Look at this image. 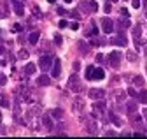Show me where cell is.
<instances>
[{
	"label": "cell",
	"instance_id": "45",
	"mask_svg": "<svg viewBox=\"0 0 147 139\" xmlns=\"http://www.w3.org/2000/svg\"><path fill=\"white\" fill-rule=\"evenodd\" d=\"M105 136H109V137H112V136H116V132H114V130H107V132H105Z\"/></svg>",
	"mask_w": 147,
	"mask_h": 139
},
{
	"label": "cell",
	"instance_id": "47",
	"mask_svg": "<svg viewBox=\"0 0 147 139\" xmlns=\"http://www.w3.org/2000/svg\"><path fill=\"white\" fill-rule=\"evenodd\" d=\"M121 14H123V16H126V18H128V9H126V7H124V9H121Z\"/></svg>",
	"mask_w": 147,
	"mask_h": 139
},
{
	"label": "cell",
	"instance_id": "26",
	"mask_svg": "<svg viewBox=\"0 0 147 139\" xmlns=\"http://www.w3.org/2000/svg\"><path fill=\"white\" fill-rule=\"evenodd\" d=\"M138 102L147 104V90H142V92L138 93Z\"/></svg>",
	"mask_w": 147,
	"mask_h": 139
},
{
	"label": "cell",
	"instance_id": "31",
	"mask_svg": "<svg viewBox=\"0 0 147 139\" xmlns=\"http://www.w3.org/2000/svg\"><path fill=\"white\" fill-rule=\"evenodd\" d=\"M114 99H117V100H123V99H124V92H121V90L114 92Z\"/></svg>",
	"mask_w": 147,
	"mask_h": 139
},
{
	"label": "cell",
	"instance_id": "24",
	"mask_svg": "<svg viewBox=\"0 0 147 139\" xmlns=\"http://www.w3.org/2000/svg\"><path fill=\"white\" fill-rule=\"evenodd\" d=\"M131 83H133L135 86H138V88H140V86H144V78H142V76H135V78L131 79Z\"/></svg>",
	"mask_w": 147,
	"mask_h": 139
},
{
	"label": "cell",
	"instance_id": "11",
	"mask_svg": "<svg viewBox=\"0 0 147 139\" xmlns=\"http://www.w3.org/2000/svg\"><path fill=\"white\" fill-rule=\"evenodd\" d=\"M110 44H116V46H126L128 41H126V37H124V33H117L116 37L110 39Z\"/></svg>",
	"mask_w": 147,
	"mask_h": 139
},
{
	"label": "cell",
	"instance_id": "16",
	"mask_svg": "<svg viewBox=\"0 0 147 139\" xmlns=\"http://www.w3.org/2000/svg\"><path fill=\"white\" fill-rule=\"evenodd\" d=\"M49 83H51V78L46 76V74H42V76L37 78V84H39V86H47Z\"/></svg>",
	"mask_w": 147,
	"mask_h": 139
},
{
	"label": "cell",
	"instance_id": "5",
	"mask_svg": "<svg viewBox=\"0 0 147 139\" xmlns=\"http://www.w3.org/2000/svg\"><path fill=\"white\" fill-rule=\"evenodd\" d=\"M121 58H123V55L119 53V51H112V53L109 55V63H110V67H112V69H117L119 63H121Z\"/></svg>",
	"mask_w": 147,
	"mask_h": 139
},
{
	"label": "cell",
	"instance_id": "55",
	"mask_svg": "<svg viewBox=\"0 0 147 139\" xmlns=\"http://www.w3.org/2000/svg\"><path fill=\"white\" fill-rule=\"evenodd\" d=\"M0 121H2V114H0Z\"/></svg>",
	"mask_w": 147,
	"mask_h": 139
},
{
	"label": "cell",
	"instance_id": "14",
	"mask_svg": "<svg viewBox=\"0 0 147 139\" xmlns=\"http://www.w3.org/2000/svg\"><path fill=\"white\" fill-rule=\"evenodd\" d=\"M140 30H142V27H140V25H135V28H133V39H135L137 49L142 48V44H140Z\"/></svg>",
	"mask_w": 147,
	"mask_h": 139
},
{
	"label": "cell",
	"instance_id": "28",
	"mask_svg": "<svg viewBox=\"0 0 147 139\" xmlns=\"http://www.w3.org/2000/svg\"><path fill=\"white\" fill-rule=\"evenodd\" d=\"M93 65H88L86 67V79H93Z\"/></svg>",
	"mask_w": 147,
	"mask_h": 139
},
{
	"label": "cell",
	"instance_id": "6",
	"mask_svg": "<svg viewBox=\"0 0 147 139\" xmlns=\"http://www.w3.org/2000/svg\"><path fill=\"white\" fill-rule=\"evenodd\" d=\"M84 106H86V100L82 97H76L72 102V111L74 113H82L84 111Z\"/></svg>",
	"mask_w": 147,
	"mask_h": 139
},
{
	"label": "cell",
	"instance_id": "22",
	"mask_svg": "<svg viewBox=\"0 0 147 139\" xmlns=\"http://www.w3.org/2000/svg\"><path fill=\"white\" fill-rule=\"evenodd\" d=\"M51 116H53L54 120H61V116H63V111L56 108V109H53V111H51Z\"/></svg>",
	"mask_w": 147,
	"mask_h": 139
},
{
	"label": "cell",
	"instance_id": "39",
	"mask_svg": "<svg viewBox=\"0 0 147 139\" xmlns=\"http://www.w3.org/2000/svg\"><path fill=\"white\" fill-rule=\"evenodd\" d=\"M131 7L133 9H138L140 7V0H131Z\"/></svg>",
	"mask_w": 147,
	"mask_h": 139
},
{
	"label": "cell",
	"instance_id": "10",
	"mask_svg": "<svg viewBox=\"0 0 147 139\" xmlns=\"http://www.w3.org/2000/svg\"><path fill=\"white\" fill-rule=\"evenodd\" d=\"M60 74H61V63H60V58H54L53 67H51V76H53V78H58Z\"/></svg>",
	"mask_w": 147,
	"mask_h": 139
},
{
	"label": "cell",
	"instance_id": "9",
	"mask_svg": "<svg viewBox=\"0 0 147 139\" xmlns=\"http://www.w3.org/2000/svg\"><path fill=\"white\" fill-rule=\"evenodd\" d=\"M114 28H116V25H114V21L110 20V18H103V20H102V30H103L105 33H112Z\"/></svg>",
	"mask_w": 147,
	"mask_h": 139
},
{
	"label": "cell",
	"instance_id": "49",
	"mask_svg": "<svg viewBox=\"0 0 147 139\" xmlns=\"http://www.w3.org/2000/svg\"><path fill=\"white\" fill-rule=\"evenodd\" d=\"M58 14H65V9L63 7H58Z\"/></svg>",
	"mask_w": 147,
	"mask_h": 139
},
{
	"label": "cell",
	"instance_id": "43",
	"mask_svg": "<svg viewBox=\"0 0 147 139\" xmlns=\"http://www.w3.org/2000/svg\"><path fill=\"white\" fill-rule=\"evenodd\" d=\"M70 14H72V16H74V18H76V20H79V18H81V16H79V12H77V11H72Z\"/></svg>",
	"mask_w": 147,
	"mask_h": 139
},
{
	"label": "cell",
	"instance_id": "2",
	"mask_svg": "<svg viewBox=\"0 0 147 139\" xmlns=\"http://www.w3.org/2000/svg\"><path fill=\"white\" fill-rule=\"evenodd\" d=\"M82 121H84V129H86V132H88V134L95 136V134L98 132V125H96V121H95L93 118H91V116L82 118Z\"/></svg>",
	"mask_w": 147,
	"mask_h": 139
},
{
	"label": "cell",
	"instance_id": "23",
	"mask_svg": "<svg viewBox=\"0 0 147 139\" xmlns=\"http://www.w3.org/2000/svg\"><path fill=\"white\" fill-rule=\"evenodd\" d=\"M137 108H138V104H137V102H128V104H126L128 113H135V111H137Z\"/></svg>",
	"mask_w": 147,
	"mask_h": 139
},
{
	"label": "cell",
	"instance_id": "3",
	"mask_svg": "<svg viewBox=\"0 0 147 139\" xmlns=\"http://www.w3.org/2000/svg\"><path fill=\"white\" fill-rule=\"evenodd\" d=\"M53 62H54V58H53V57L42 55V57H40V60H39V67L42 69L44 72H47V71H51V67H53Z\"/></svg>",
	"mask_w": 147,
	"mask_h": 139
},
{
	"label": "cell",
	"instance_id": "42",
	"mask_svg": "<svg viewBox=\"0 0 147 139\" xmlns=\"http://www.w3.org/2000/svg\"><path fill=\"white\" fill-rule=\"evenodd\" d=\"M70 28H72V30H79V23H77V21H76V23H70Z\"/></svg>",
	"mask_w": 147,
	"mask_h": 139
},
{
	"label": "cell",
	"instance_id": "17",
	"mask_svg": "<svg viewBox=\"0 0 147 139\" xmlns=\"http://www.w3.org/2000/svg\"><path fill=\"white\" fill-rule=\"evenodd\" d=\"M35 71H37V67H35V63H26L25 65V76H33L35 74Z\"/></svg>",
	"mask_w": 147,
	"mask_h": 139
},
{
	"label": "cell",
	"instance_id": "50",
	"mask_svg": "<svg viewBox=\"0 0 147 139\" xmlns=\"http://www.w3.org/2000/svg\"><path fill=\"white\" fill-rule=\"evenodd\" d=\"M144 9H145V16H147V0H144Z\"/></svg>",
	"mask_w": 147,
	"mask_h": 139
},
{
	"label": "cell",
	"instance_id": "40",
	"mask_svg": "<svg viewBox=\"0 0 147 139\" xmlns=\"http://www.w3.org/2000/svg\"><path fill=\"white\" fill-rule=\"evenodd\" d=\"M0 18H7V9H0Z\"/></svg>",
	"mask_w": 147,
	"mask_h": 139
},
{
	"label": "cell",
	"instance_id": "19",
	"mask_svg": "<svg viewBox=\"0 0 147 139\" xmlns=\"http://www.w3.org/2000/svg\"><path fill=\"white\" fill-rule=\"evenodd\" d=\"M39 39H40V33L39 32H32L30 35H28V42L30 44H37V42H39Z\"/></svg>",
	"mask_w": 147,
	"mask_h": 139
},
{
	"label": "cell",
	"instance_id": "25",
	"mask_svg": "<svg viewBox=\"0 0 147 139\" xmlns=\"http://www.w3.org/2000/svg\"><path fill=\"white\" fill-rule=\"evenodd\" d=\"M0 106H2V108H9L11 106V102L7 100V97L2 95V93H0Z\"/></svg>",
	"mask_w": 147,
	"mask_h": 139
},
{
	"label": "cell",
	"instance_id": "7",
	"mask_svg": "<svg viewBox=\"0 0 147 139\" xmlns=\"http://www.w3.org/2000/svg\"><path fill=\"white\" fill-rule=\"evenodd\" d=\"M105 106H107V104H105L102 99H98V100L93 104V116H102V114H105Z\"/></svg>",
	"mask_w": 147,
	"mask_h": 139
},
{
	"label": "cell",
	"instance_id": "35",
	"mask_svg": "<svg viewBox=\"0 0 147 139\" xmlns=\"http://www.w3.org/2000/svg\"><path fill=\"white\" fill-rule=\"evenodd\" d=\"M103 11H105V12H107V14H109V12H110V11H112V4H110V0H109V2H107V4H105V5H103Z\"/></svg>",
	"mask_w": 147,
	"mask_h": 139
},
{
	"label": "cell",
	"instance_id": "48",
	"mask_svg": "<svg viewBox=\"0 0 147 139\" xmlns=\"http://www.w3.org/2000/svg\"><path fill=\"white\" fill-rule=\"evenodd\" d=\"M4 53H5V48H4L2 44H0V55H4Z\"/></svg>",
	"mask_w": 147,
	"mask_h": 139
},
{
	"label": "cell",
	"instance_id": "44",
	"mask_svg": "<svg viewBox=\"0 0 147 139\" xmlns=\"http://www.w3.org/2000/svg\"><path fill=\"white\" fill-rule=\"evenodd\" d=\"M65 27H68V23H67L65 20H61V21H60V28H65Z\"/></svg>",
	"mask_w": 147,
	"mask_h": 139
},
{
	"label": "cell",
	"instance_id": "30",
	"mask_svg": "<svg viewBox=\"0 0 147 139\" xmlns=\"http://www.w3.org/2000/svg\"><path fill=\"white\" fill-rule=\"evenodd\" d=\"M126 58H128V62H137V53H135V51H128Z\"/></svg>",
	"mask_w": 147,
	"mask_h": 139
},
{
	"label": "cell",
	"instance_id": "41",
	"mask_svg": "<svg viewBox=\"0 0 147 139\" xmlns=\"http://www.w3.org/2000/svg\"><path fill=\"white\" fill-rule=\"evenodd\" d=\"M103 58H105V57H103V55H102V53H98V55H96V58H95V60H96V62H98V63H102V62H103Z\"/></svg>",
	"mask_w": 147,
	"mask_h": 139
},
{
	"label": "cell",
	"instance_id": "53",
	"mask_svg": "<svg viewBox=\"0 0 147 139\" xmlns=\"http://www.w3.org/2000/svg\"><path fill=\"white\" fill-rule=\"evenodd\" d=\"M0 39H2V30H0Z\"/></svg>",
	"mask_w": 147,
	"mask_h": 139
},
{
	"label": "cell",
	"instance_id": "51",
	"mask_svg": "<svg viewBox=\"0 0 147 139\" xmlns=\"http://www.w3.org/2000/svg\"><path fill=\"white\" fill-rule=\"evenodd\" d=\"M47 2H49V4H56V0H47Z\"/></svg>",
	"mask_w": 147,
	"mask_h": 139
},
{
	"label": "cell",
	"instance_id": "34",
	"mask_svg": "<svg viewBox=\"0 0 147 139\" xmlns=\"http://www.w3.org/2000/svg\"><path fill=\"white\" fill-rule=\"evenodd\" d=\"M12 32H14V33H20V32H23V27L16 23V25H12Z\"/></svg>",
	"mask_w": 147,
	"mask_h": 139
},
{
	"label": "cell",
	"instance_id": "21",
	"mask_svg": "<svg viewBox=\"0 0 147 139\" xmlns=\"http://www.w3.org/2000/svg\"><path fill=\"white\" fill-rule=\"evenodd\" d=\"M130 120L133 121L135 125H138L140 121H142V116H140V114H137V111H135V113H130Z\"/></svg>",
	"mask_w": 147,
	"mask_h": 139
},
{
	"label": "cell",
	"instance_id": "33",
	"mask_svg": "<svg viewBox=\"0 0 147 139\" xmlns=\"http://www.w3.org/2000/svg\"><path fill=\"white\" fill-rule=\"evenodd\" d=\"M32 11H33V14L37 16V18H42V12H40V9L37 7V5H33V7H32Z\"/></svg>",
	"mask_w": 147,
	"mask_h": 139
},
{
	"label": "cell",
	"instance_id": "15",
	"mask_svg": "<svg viewBox=\"0 0 147 139\" xmlns=\"http://www.w3.org/2000/svg\"><path fill=\"white\" fill-rule=\"evenodd\" d=\"M40 121H42V125H44L46 130H51V129H53V116H51V114H44Z\"/></svg>",
	"mask_w": 147,
	"mask_h": 139
},
{
	"label": "cell",
	"instance_id": "54",
	"mask_svg": "<svg viewBox=\"0 0 147 139\" xmlns=\"http://www.w3.org/2000/svg\"><path fill=\"white\" fill-rule=\"evenodd\" d=\"M110 2H117V0H110Z\"/></svg>",
	"mask_w": 147,
	"mask_h": 139
},
{
	"label": "cell",
	"instance_id": "46",
	"mask_svg": "<svg viewBox=\"0 0 147 139\" xmlns=\"http://www.w3.org/2000/svg\"><path fill=\"white\" fill-rule=\"evenodd\" d=\"M79 67H81L79 62H74V71H79Z\"/></svg>",
	"mask_w": 147,
	"mask_h": 139
},
{
	"label": "cell",
	"instance_id": "4",
	"mask_svg": "<svg viewBox=\"0 0 147 139\" xmlns=\"http://www.w3.org/2000/svg\"><path fill=\"white\" fill-rule=\"evenodd\" d=\"M79 9L84 11V12H96L98 11V4L93 2V0H89V2H79Z\"/></svg>",
	"mask_w": 147,
	"mask_h": 139
},
{
	"label": "cell",
	"instance_id": "37",
	"mask_svg": "<svg viewBox=\"0 0 147 139\" xmlns=\"http://www.w3.org/2000/svg\"><path fill=\"white\" fill-rule=\"evenodd\" d=\"M5 83H7V76L0 72V84H5Z\"/></svg>",
	"mask_w": 147,
	"mask_h": 139
},
{
	"label": "cell",
	"instance_id": "13",
	"mask_svg": "<svg viewBox=\"0 0 147 139\" xmlns=\"http://www.w3.org/2000/svg\"><path fill=\"white\" fill-rule=\"evenodd\" d=\"M39 114H40V106H37V104H33V106H30V109H28V113H26V116H28L30 120L37 118Z\"/></svg>",
	"mask_w": 147,
	"mask_h": 139
},
{
	"label": "cell",
	"instance_id": "20",
	"mask_svg": "<svg viewBox=\"0 0 147 139\" xmlns=\"http://www.w3.org/2000/svg\"><path fill=\"white\" fill-rule=\"evenodd\" d=\"M109 120H110V121H112V123H116L117 127H121V123H123V121L119 120V116H116L114 113H109Z\"/></svg>",
	"mask_w": 147,
	"mask_h": 139
},
{
	"label": "cell",
	"instance_id": "36",
	"mask_svg": "<svg viewBox=\"0 0 147 139\" xmlns=\"http://www.w3.org/2000/svg\"><path fill=\"white\" fill-rule=\"evenodd\" d=\"M79 49H81V51H82V53H86V51H88V49H89V48H88V46H86V42H82V41H81V42H79Z\"/></svg>",
	"mask_w": 147,
	"mask_h": 139
},
{
	"label": "cell",
	"instance_id": "1",
	"mask_svg": "<svg viewBox=\"0 0 147 139\" xmlns=\"http://www.w3.org/2000/svg\"><path fill=\"white\" fill-rule=\"evenodd\" d=\"M68 88H70L72 92H76V93H81V92L84 90V86H82V83H81L77 72H74V74L68 78Z\"/></svg>",
	"mask_w": 147,
	"mask_h": 139
},
{
	"label": "cell",
	"instance_id": "18",
	"mask_svg": "<svg viewBox=\"0 0 147 139\" xmlns=\"http://www.w3.org/2000/svg\"><path fill=\"white\" fill-rule=\"evenodd\" d=\"M103 78H105V71H103V69H93V79L95 81H100Z\"/></svg>",
	"mask_w": 147,
	"mask_h": 139
},
{
	"label": "cell",
	"instance_id": "38",
	"mask_svg": "<svg viewBox=\"0 0 147 139\" xmlns=\"http://www.w3.org/2000/svg\"><path fill=\"white\" fill-rule=\"evenodd\" d=\"M61 41H63V39H61V35H60V33H56V35H54V42L60 46V44H61Z\"/></svg>",
	"mask_w": 147,
	"mask_h": 139
},
{
	"label": "cell",
	"instance_id": "56",
	"mask_svg": "<svg viewBox=\"0 0 147 139\" xmlns=\"http://www.w3.org/2000/svg\"><path fill=\"white\" fill-rule=\"evenodd\" d=\"M145 53H147V46H145Z\"/></svg>",
	"mask_w": 147,
	"mask_h": 139
},
{
	"label": "cell",
	"instance_id": "52",
	"mask_svg": "<svg viewBox=\"0 0 147 139\" xmlns=\"http://www.w3.org/2000/svg\"><path fill=\"white\" fill-rule=\"evenodd\" d=\"M144 118H145V120H147V109H145V111H144Z\"/></svg>",
	"mask_w": 147,
	"mask_h": 139
},
{
	"label": "cell",
	"instance_id": "27",
	"mask_svg": "<svg viewBox=\"0 0 147 139\" xmlns=\"http://www.w3.org/2000/svg\"><path fill=\"white\" fill-rule=\"evenodd\" d=\"M117 27H119V28H128V27H130V20H128L126 16H124V20L117 21Z\"/></svg>",
	"mask_w": 147,
	"mask_h": 139
},
{
	"label": "cell",
	"instance_id": "32",
	"mask_svg": "<svg viewBox=\"0 0 147 139\" xmlns=\"http://www.w3.org/2000/svg\"><path fill=\"white\" fill-rule=\"evenodd\" d=\"M128 95H130V97H135V99H138V92H137L135 88H128Z\"/></svg>",
	"mask_w": 147,
	"mask_h": 139
},
{
	"label": "cell",
	"instance_id": "12",
	"mask_svg": "<svg viewBox=\"0 0 147 139\" xmlns=\"http://www.w3.org/2000/svg\"><path fill=\"white\" fill-rule=\"evenodd\" d=\"M12 7H14V12L18 16H23L25 14V7H23V2L21 0H12Z\"/></svg>",
	"mask_w": 147,
	"mask_h": 139
},
{
	"label": "cell",
	"instance_id": "29",
	"mask_svg": "<svg viewBox=\"0 0 147 139\" xmlns=\"http://www.w3.org/2000/svg\"><path fill=\"white\" fill-rule=\"evenodd\" d=\"M26 58H28V51L26 49L18 51V60H26Z\"/></svg>",
	"mask_w": 147,
	"mask_h": 139
},
{
	"label": "cell",
	"instance_id": "8",
	"mask_svg": "<svg viewBox=\"0 0 147 139\" xmlns=\"http://www.w3.org/2000/svg\"><path fill=\"white\" fill-rule=\"evenodd\" d=\"M88 97L93 99V100L103 99V97H105V90H102V88H89V90H88Z\"/></svg>",
	"mask_w": 147,
	"mask_h": 139
}]
</instances>
